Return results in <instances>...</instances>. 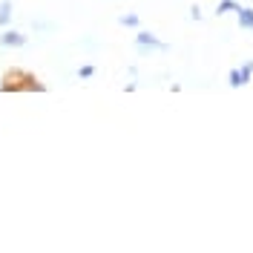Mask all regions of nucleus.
<instances>
[{"instance_id":"nucleus-10","label":"nucleus","mask_w":253,"mask_h":253,"mask_svg":"<svg viewBox=\"0 0 253 253\" xmlns=\"http://www.w3.org/2000/svg\"><path fill=\"white\" fill-rule=\"evenodd\" d=\"M190 17H193V20H202V9H199V6H193V9H190Z\"/></svg>"},{"instance_id":"nucleus-2","label":"nucleus","mask_w":253,"mask_h":253,"mask_svg":"<svg viewBox=\"0 0 253 253\" xmlns=\"http://www.w3.org/2000/svg\"><path fill=\"white\" fill-rule=\"evenodd\" d=\"M23 43H26V35H20V32H3V35H0V46H23Z\"/></svg>"},{"instance_id":"nucleus-5","label":"nucleus","mask_w":253,"mask_h":253,"mask_svg":"<svg viewBox=\"0 0 253 253\" xmlns=\"http://www.w3.org/2000/svg\"><path fill=\"white\" fill-rule=\"evenodd\" d=\"M9 20H12V3L3 0L0 3V26H9Z\"/></svg>"},{"instance_id":"nucleus-8","label":"nucleus","mask_w":253,"mask_h":253,"mask_svg":"<svg viewBox=\"0 0 253 253\" xmlns=\"http://www.w3.org/2000/svg\"><path fill=\"white\" fill-rule=\"evenodd\" d=\"M121 26H129V29H135V26H138V15H124V17H121Z\"/></svg>"},{"instance_id":"nucleus-4","label":"nucleus","mask_w":253,"mask_h":253,"mask_svg":"<svg viewBox=\"0 0 253 253\" xmlns=\"http://www.w3.org/2000/svg\"><path fill=\"white\" fill-rule=\"evenodd\" d=\"M239 9V3L236 0H219V6H216V15H227V12H236Z\"/></svg>"},{"instance_id":"nucleus-6","label":"nucleus","mask_w":253,"mask_h":253,"mask_svg":"<svg viewBox=\"0 0 253 253\" xmlns=\"http://www.w3.org/2000/svg\"><path fill=\"white\" fill-rule=\"evenodd\" d=\"M239 75H242V84H248V81L253 78V61H248L242 69H239Z\"/></svg>"},{"instance_id":"nucleus-11","label":"nucleus","mask_w":253,"mask_h":253,"mask_svg":"<svg viewBox=\"0 0 253 253\" xmlns=\"http://www.w3.org/2000/svg\"><path fill=\"white\" fill-rule=\"evenodd\" d=\"M0 89H3V81H0Z\"/></svg>"},{"instance_id":"nucleus-9","label":"nucleus","mask_w":253,"mask_h":253,"mask_svg":"<svg viewBox=\"0 0 253 253\" xmlns=\"http://www.w3.org/2000/svg\"><path fill=\"white\" fill-rule=\"evenodd\" d=\"M92 75H95V66H81L78 69V78H84V81L92 78Z\"/></svg>"},{"instance_id":"nucleus-1","label":"nucleus","mask_w":253,"mask_h":253,"mask_svg":"<svg viewBox=\"0 0 253 253\" xmlns=\"http://www.w3.org/2000/svg\"><path fill=\"white\" fill-rule=\"evenodd\" d=\"M135 43L141 49H158V52H167V43H161L156 35H150V32H138L135 35Z\"/></svg>"},{"instance_id":"nucleus-7","label":"nucleus","mask_w":253,"mask_h":253,"mask_svg":"<svg viewBox=\"0 0 253 253\" xmlns=\"http://www.w3.org/2000/svg\"><path fill=\"white\" fill-rule=\"evenodd\" d=\"M227 84H230L233 89H239V86H245V84H242V75H239V69H230V75H227Z\"/></svg>"},{"instance_id":"nucleus-3","label":"nucleus","mask_w":253,"mask_h":253,"mask_svg":"<svg viewBox=\"0 0 253 253\" xmlns=\"http://www.w3.org/2000/svg\"><path fill=\"white\" fill-rule=\"evenodd\" d=\"M236 17H239V29H248V32H253V9L251 6H239L236 9Z\"/></svg>"}]
</instances>
